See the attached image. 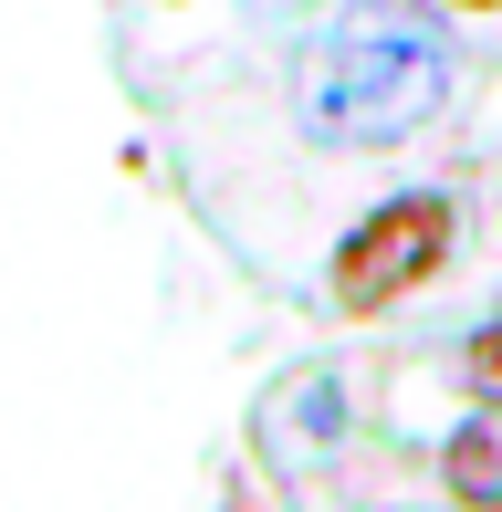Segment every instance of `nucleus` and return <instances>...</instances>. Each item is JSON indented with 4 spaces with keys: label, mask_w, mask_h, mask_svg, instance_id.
Here are the masks:
<instances>
[{
    "label": "nucleus",
    "mask_w": 502,
    "mask_h": 512,
    "mask_svg": "<svg viewBox=\"0 0 502 512\" xmlns=\"http://www.w3.org/2000/svg\"><path fill=\"white\" fill-rule=\"evenodd\" d=\"M461 84V42L429 0H346L293 53V126L314 147H398L440 126Z\"/></svg>",
    "instance_id": "nucleus-1"
},
{
    "label": "nucleus",
    "mask_w": 502,
    "mask_h": 512,
    "mask_svg": "<svg viewBox=\"0 0 502 512\" xmlns=\"http://www.w3.org/2000/svg\"><path fill=\"white\" fill-rule=\"evenodd\" d=\"M440 262H450V199L440 189H398L387 209H367V220L335 241V283L325 293H335V314H387Z\"/></svg>",
    "instance_id": "nucleus-2"
},
{
    "label": "nucleus",
    "mask_w": 502,
    "mask_h": 512,
    "mask_svg": "<svg viewBox=\"0 0 502 512\" xmlns=\"http://www.w3.org/2000/svg\"><path fill=\"white\" fill-rule=\"evenodd\" d=\"M471 387H482V408H502V324H482V335H471Z\"/></svg>",
    "instance_id": "nucleus-3"
},
{
    "label": "nucleus",
    "mask_w": 502,
    "mask_h": 512,
    "mask_svg": "<svg viewBox=\"0 0 502 512\" xmlns=\"http://www.w3.org/2000/svg\"><path fill=\"white\" fill-rule=\"evenodd\" d=\"M450 481H461V492H492V481H502V460L482 450V439H471V450H461V460H450Z\"/></svg>",
    "instance_id": "nucleus-4"
},
{
    "label": "nucleus",
    "mask_w": 502,
    "mask_h": 512,
    "mask_svg": "<svg viewBox=\"0 0 502 512\" xmlns=\"http://www.w3.org/2000/svg\"><path fill=\"white\" fill-rule=\"evenodd\" d=\"M471 11H502V0H471Z\"/></svg>",
    "instance_id": "nucleus-5"
}]
</instances>
